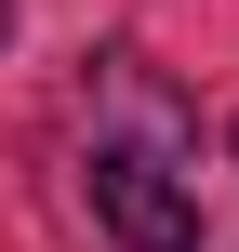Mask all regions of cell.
Returning a JSON list of instances; mask_svg holds the SVG:
<instances>
[{
	"instance_id": "cell-2",
	"label": "cell",
	"mask_w": 239,
	"mask_h": 252,
	"mask_svg": "<svg viewBox=\"0 0 239 252\" xmlns=\"http://www.w3.org/2000/svg\"><path fill=\"white\" fill-rule=\"evenodd\" d=\"M0 40H13V0H0Z\"/></svg>"
},
{
	"instance_id": "cell-1",
	"label": "cell",
	"mask_w": 239,
	"mask_h": 252,
	"mask_svg": "<svg viewBox=\"0 0 239 252\" xmlns=\"http://www.w3.org/2000/svg\"><path fill=\"white\" fill-rule=\"evenodd\" d=\"M93 226L120 252H200V186L160 146H93Z\"/></svg>"
},
{
	"instance_id": "cell-3",
	"label": "cell",
	"mask_w": 239,
	"mask_h": 252,
	"mask_svg": "<svg viewBox=\"0 0 239 252\" xmlns=\"http://www.w3.org/2000/svg\"><path fill=\"white\" fill-rule=\"evenodd\" d=\"M226 146H239V120H226Z\"/></svg>"
}]
</instances>
